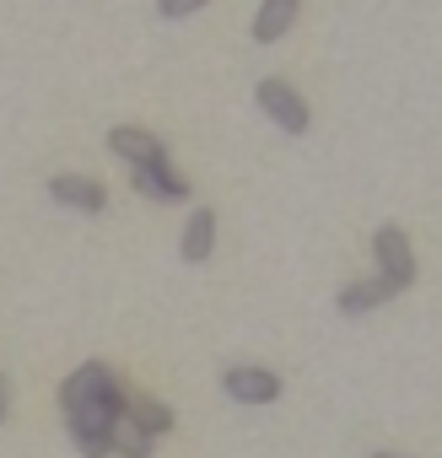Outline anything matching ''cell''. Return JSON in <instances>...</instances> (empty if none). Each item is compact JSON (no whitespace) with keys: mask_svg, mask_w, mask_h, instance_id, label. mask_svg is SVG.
Masks as SVG:
<instances>
[{"mask_svg":"<svg viewBox=\"0 0 442 458\" xmlns=\"http://www.w3.org/2000/svg\"><path fill=\"white\" fill-rule=\"evenodd\" d=\"M135 189L146 194V199H157V205H183L194 189H189V178H178L167 162H151V167H135Z\"/></svg>","mask_w":442,"mask_h":458,"instance_id":"obj_8","label":"cell"},{"mask_svg":"<svg viewBox=\"0 0 442 458\" xmlns=\"http://www.w3.org/2000/svg\"><path fill=\"white\" fill-rule=\"evenodd\" d=\"M399 292L383 281V276H372V281H356V286H345L340 297H335V308L345 313V318H361V313H372V308H383V302H394Z\"/></svg>","mask_w":442,"mask_h":458,"instance_id":"obj_10","label":"cell"},{"mask_svg":"<svg viewBox=\"0 0 442 458\" xmlns=\"http://www.w3.org/2000/svg\"><path fill=\"white\" fill-rule=\"evenodd\" d=\"M372 254H378V276H383L394 292H404V286L415 281V249H410V238H404V226L383 221L378 233H372Z\"/></svg>","mask_w":442,"mask_h":458,"instance_id":"obj_2","label":"cell"},{"mask_svg":"<svg viewBox=\"0 0 442 458\" xmlns=\"http://www.w3.org/2000/svg\"><path fill=\"white\" fill-rule=\"evenodd\" d=\"M130 420L146 426L151 437H167V431H173V410H167L162 399H130Z\"/></svg>","mask_w":442,"mask_h":458,"instance_id":"obj_12","label":"cell"},{"mask_svg":"<svg viewBox=\"0 0 442 458\" xmlns=\"http://www.w3.org/2000/svg\"><path fill=\"white\" fill-rule=\"evenodd\" d=\"M372 458H404V453H372Z\"/></svg>","mask_w":442,"mask_h":458,"instance_id":"obj_15","label":"cell"},{"mask_svg":"<svg viewBox=\"0 0 442 458\" xmlns=\"http://www.w3.org/2000/svg\"><path fill=\"white\" fill-rule=\"evenodd\" d=\"M297 17H302V0H259L249 33H254V44H281Z\"/></svg>","mask_w":442,"mask_h":458,"instance_id":"obj_7","label":"cell"},{"mask_svg":"<svg viewBox=\"0 0 442 458\" xmlns=\"http://www.w3.org/2000/svg\"><path fill=\"white\" fill-rule=\"evenodd\" d=\"M210 249H216V210H210V205H200V210L189 216V226H183L178 254H183V265H205V259H210Z\"/></svg>","mask_w":442,"mask_h":458,"instance_id":"obj_9","label":"cell"},{"mask_svg":"<svg viewBox=\"0 0 442 458\" xmlns=\"http://www.w3.org/2000/svg\"><path fill=\"white\" fill-rule=\"evenodd\" d=\"M108 151H114V157H124L130 167L167 162V146H162L151 130H140V124H114V130H108Z\"/></svg>","mask_w":442,"mask_h":458,"instance_id":"obj_6","label":"cell"},{"mask_svg":"<svg viewBox=\"0 0 442 458\" xmlns=\"http://www.w3.org/2000/svg\"><path fill=\"white\" fill-rule=\"evenodd\" d=\"M221 388L238 404H276L281 399V377L270 367H227L221 372Z\"/></svg>","mask_w":442,"mask_h":458,"instance_id":"obj_4","label":"cell"},{"mask_svg":"<svg viewBox=\"0 0 442 458\" xmlns=\"http://www.w3.org/2000/svg\"><path fill=\"white\" fill-rule=\"evenodd\" d=\"M0 420H6V377H0Z\"/></svg>","mask_w":442,"mask_h":458,"instance_id":"obj_14","label":"cell"},{"mask_svg":"<svg viewBox=\"0 0 442 458\" xmlns=\"http://www.w3.org/2000/svg\"><path fill=\"white\" fill-rule=\"evenodd\" d=\"M92 399H124V383L108 361H87L76 367L65 383H60V410H76V404H92Z\"/></svg>","mask_w":442,"mask_h":458,"instance_id":"obj_3","label":"cell"},{"mask_svg":"<svg viewBox=\"0 0 442 458\" xmlns=\"http://www.w3.org/2000/svg\"><path fill=\"white\" fill-rule=\"evenodd\" d=\"M49 199L65 205V210H81V216L108 210V189H103L98 178H87V173H60V178H49Z\"/></svg>","mask_w":442,"mask_h":458,"instance_id":"obj_5","label":"cell"},{"mask_svg":"<svg viewBox=\"0 0 442 458\" xmlns=\"http://www.w3.org/2000/svg\"><path fill=\"white\" fill-rule=\"evenodd\" d=\"M254 103L270 114V124H281L286 135H302L308 124H313V114H308V103H302V92L292 87V81H281V76H265L259 87H254Z\"/></svg>","mask_w":442,"mask_h":458,"instance_id":"obj_1","label":"cell"},{"mask_svg":"<svg viewBox=\"0 0 442 458\" xmlns=\"http://www.w3.org/2000/svg\"><path fill=\"white\" fill-rule=\"evenodd\" d=\"M210 0H157V12H162V22H183V17H194V12H205Z\"/></svg>","mask_w":442,"mask_h":458,"instance_id":"obj_13","label":"cell"},{"mask_svg":"<svg viewBox=\"0 0 442 458\" xmlns=\"http://www.w3.org/2000/svg\"><path fill=\"white\" fill-rule=\"evenodd\" d=\"M151 442H157V437H151L146 426H135L130 410L108 426V453H119V458H151Z\"/></svg>","mask_w":442,"mask_h":458,"instance_id":"obj_11","label":"cell"}]
</instances>
